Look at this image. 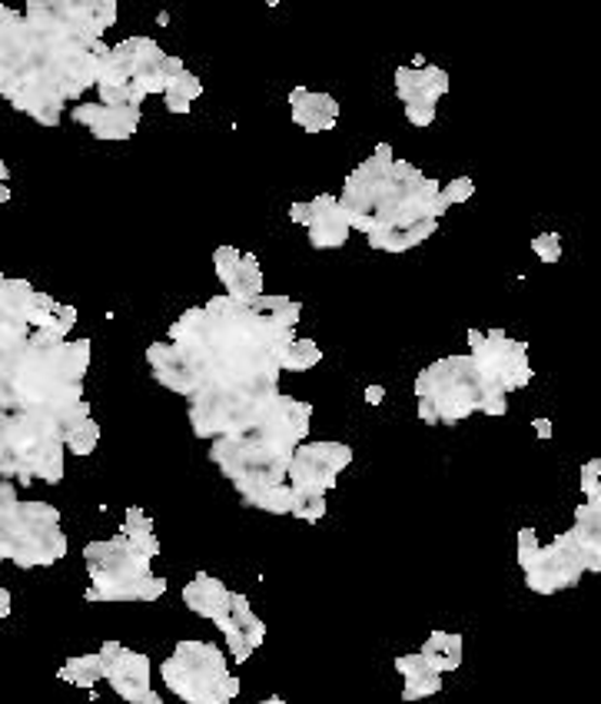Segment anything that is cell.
Returning <instances> with one entry per match:
<instances>
[{
  "mask_svg": "<svg viewBox=\"0 0 601 704\" xmlns=\"http://www.w3.org/2000/svg\"><path fill=\"white\" fill-rule=\"evenodd\" d=\"M114 24L117 0H27L24 14L0 8V93L34 124L57 127L64 106L97 87Z\"/></svg>",
  "mask_w": 601,
  "mask_h": 704,
  "instance_id": "cell-1",
  "label": "cell"
},
{
  "mask_svg": "<svg viewBox=\"0 0 601 704\" xmlns=\"http://www.w3.org/2000/svg\"><path fill=\"white\" fill-rule=\"evenodd\" d=\"M174 343L196 366L206 389H256L280 393V372L293 327L269 319L233 296H213L206 306L187 309L174 327ZM200 393V396H203Z\"/></svg>",
  "mask_w": 601,
  "mask_h": 704,
  "instance_id": "cell-2",
  "label": "cell"
},
{
  "mask_svg": "<svg viewBox=\"0 0 601 704\" xmlns=\"http://www.w3.org/2000/svg\"><path fill=\"white\" fill-rule=\"evenodd\" d=\"M90 369V340H67L61 346H34L14 359H0V409L37 415L57 425L64 439L90 419L84 399V375Z\"/></svg>",
  "mask_w": 601,
  "mask_h": 704,
  "instance_id": "cell-3",
  "label": "cell"
},
{
  "mask_svg": "<svg viewBox=\"0 0 601 704\" xmlns=\"http://www.w3.org/2000/svg\"><path fill=\"white\" fill-rule=\"evenodd\" d=\"M419 419L425 425H456L472 412L506 415L509 393L491 383L472 356H446L415 375Z\"/></svg>",
  "mask_w": 601,
  "mask_h": 704,
  "instance_id": "cell-4",
  "label": "cell"
},
{
  "mask_svg": "<svg viewBox=\"0 0 601 704\" xmlns=\"http://www.w3.org/2000/svg\"><path fill=\"white\" fill-rule=\"evenodd\" d=\"M67 555L61 512L47 502H17L11 478L0 485V559L17 568L53 565Z\"/></svg>",
  "mask_w": 601,
  "mask_h": 704,
  "instance_id": "cell-5",
  "label": "cell"
},
{
  "mask_svg": "<svg viewBox=\"0 0 601 704\" xmlns=\"http://www.w3.org/2000/svg\"><path fill=\"white\" fill-rule=\"evenodd\" d=\"M84 559L93 581L87 602H156L167 594V578L150 575V555L137 552L124 535L90 541Z\"/></svg>",
  "mask_w": 601,
  "mask_h": 704,
  "instance_id": "cell-6",
  "label": "cell"
},
{
  "mask_svg": "<svg viewBox=\"0 0 601 704\" xmlns=\"http://www.w3.org/2000/svg\"><path fill=\"white\" fill-rule=\"evenodd\" d=\"M64 432L47 419L21 412L0 415V472L4 478L17 475L24 485L34 478L57 485L64 478Z\"/></svg>",
  "mask_w": 601,
  "mask_h": 704,
  "instance_id": "cell-7",
  "label": "cell"
},
{
  "mask_svg": "<svg viewBox=\"0 0 601 704\" xmlns=\"http://www.w3.org/2000/svg\"><path fill=\"white\" fill-rule=\"evenodd\" d=\"M159 678L183 704H233L240 697V678L213 641H177L174 655L159 665Z\"/></svg>",
  "mask_w": 601,
  "mask_h": 704,
  "instance_id": "cell-8",
  "label": "cell"
},
{
  "mask_svg": "<svg viewBox=\"0 0 601 704\" xmlns=\"http://www.w3.org/2000/svg\"><path fill=\"white\" fill-rule=\"evenodd\" d=\"M209 462L220 469L223 478H230L240 499H246L253 492L290 482L293 452L263 443L256 436H240V439H216L209 446Z\"/></svg>",
  "mask_w": 601,
  "mask_h": 704,
  "instance_id": "cell-9",
  "label": "cell"
},
{
  "mask_svg": "<svg viewBox=\"0 0 601 704\" xmlns=\"http://www.w3.org/2000/svg\"><path fill=\"white\" fill-rule=\"evenodd\" d=\"M443 187L429 180L419 167L396 159L389 187L382 190L379 206H375V227H415L425 220H443V206H439ZM372 227V230H375Z\"/></svg>",
  "mask_w": 601,
  "mask_h": 704,
  "instance_id": "cell-10",
  "label": "cell"
},
{
  "mask_svg": "<svg viewBox=\"0 0 601 704\" xmlns=\"http://www.w3.org/2000/svg\"><path fill=\"white\" fill-rule=\"evenodd\" d=\"M393 164H396V156H393V146L389 143H379L375 153L366 159V164H359L346 183H343V193H340V206L346 213V220L353 230L359 233H372L375 227V206H379V196L382 190L389 187V174H393Z\"/></svg>",
  "mask_w": 601,
  "mask_h": 704,
  "instance_id": "cell-11",
  "label": "cell"
},
{
  "mask_svg": "<svg viewBox=\"0 0 601 704\" xmlns=\"http://www.w3.org/2000/svg\"><path fill=\"white\" fill-rule=\"evenodd\" d=\"M469 349H472L469 356L475 359V366L491 379V383H499L506 393L525 389L535 379V369L528 362V346L519 340H509L502 330H491V333L469 330Z\"/></svg>",
  "mask_w": 601,
  "mask_h": 704,
  "instance_id": "cell-12",
  "label": "cell"
},
{
  "mask_svg": "<svg viewBox=\"0 0 601 704\" xmlns=\"http://www.w3.org/2000/svg\"><path fill=\"white\" fill-rule=\"evenodd\" d=\"M585 559L578 549L575 532H562L552 538V546H541L525 565H522V578L535 594H559L565 588H575L585 575Z\"/></svg>",
  "mask_w": 601,
  "mask_h": 704,
  "instance_id": "cell-13",
  "label": "cell"
},
{
  "mask_svg": "<svg viewBox=\"0 0 601 704\" xmlns=\"http://www.w3.org/2000/svg\"><path fill=\"white\" fill-rule=\"evenodd\" d=\"M353 465V449L346 443H303L290 462V485L296 492L325 496L336 489V478Z\"/></svg>",
  "mask_w": 601,
  "mask_h": 704,
  "instance_id": "cell-14",
  "label": "cell"
},
{
  "mask_svg": "<svg viewBox=\"0 0 601 704\" xmlns=\"http://www.w3.org/2000/svg\"><path fill=\"white\" fill-rule=\"evenodd\" d=\"M37 290L27 280H0V359H14L30 343V312Z\"/></svg>",
  "mask_w": 601,
  "mask_h": 704,
  "instance_id": "cell-15",
  "label": "cell"
},
{
  "mask_svg": "<svg viewBox=\"0 0 601 704\" xmlns=\"http://www.w3.org/2000/svg\"><path fill=\"white\" fill-rule=\"evenodd\" d=\"M290 220L299 223L316 249H340L346 246L353 227L340 206V196L322 193L316 200H299L290 206Z\"/></svg>",
  "mask_w": 601,
  "mask_h": 704,
  "instance_id": "cell-16",
  "label": "cell"
},
{
  "mask_svg": "<svg viewBox=\"0 0 601 704\" xmlns=\"http://www.w3.org/2000/svg\"><path fill=\"white\" fill-rule=\"evenodd\" d=\"M449 93V74L443 67H399L396 97L406 103L412 127H429L435 120V103Z\"/></svg>",
  "mask_w": 601,
  "mask_h": 704,
  "instance_id": "cell-17",
  "label": "cell"
},
{
  "mask_svg": "<svg viewBox=\"0 0 601 704\" xmlns=\"http://www.w3.org/2000/svg\"><path fill=\"white\" fill-rule=\"evenodd\" d=\"M97 655L106 668V681H111L114 694H120L127 704H140L153 694L146 655L130 652V648H124L120 641H103Z\"/></svg>",
  "mask_w": 601,
  "mask_h": 704,
  "instance_id": "cell-18",
  "label": "cell"
},
{
  "mask_svg": "<svg viewBox=\"0 0 601 704\" xmlns=\"http://www.w3.org/2000/svg\"><path fill=\"white\" fill-rule=\"evenodd\" d=\"M146 362H150L153 379L163 389H170V393H177V396H183L190 402L203 393L196 366L190 362V356L177 343H153L146 349Z\"/></svg>",
  "mask_w": 601,
  "mask_h": 704,
  "instance_id": "cell-19",
  "label": "cell"
},
{
  "mask_svg": "<svg viewBox=\"0 0 601 704\" xmlns=\"http://www.w3.org/2000/svg\"><path fill=\"white\" fill-rule=\"evenodd\" d=\"M213 266H216V277L220 283H227V296H233L236 303H256L263 293V269L256 263V256L240 253L233 246H220L213 253Z\"/></svg>",
  "mask_w": 601,
  "mask_h": 704,
  "instance_id": "cell-20",
  "label": "cell"
},
{
  "mask_svg": "<svg viewBox=\"0 0 601 704\" xmlns=\"http://www.w3.org/2000/svg\"><path fill=\"white\" fill-rule=\"evenodd\" d=\"M71 120L87 127L97 140H130L140 127V111L133 106H106V103H77Z\"/></svg>",
  "mask_w": 601,
  "mask_h": 704,
  "instance_id": "cell-21",
  "label": "cell"
},
{
  "mask_svg": "<svg viewBox=\"0 0 601 704\" xmlns=\"http://www.w3.org/2000/svg\"><path fill=\"white\" fill-rule=\"evenodd\" d=\"M223 631V638H227V644H230V655H233V662L236 665H246L250 662V655L256 652V648L263 644V638H266V625L256 618V612L250 609V602H246V594H240V591H233V599H230V615L216 625Z\"/></svg>",
  "mask_w": 601,
  "mask_h": 704,
  "instance_id": "cell-22",
  "label": "cell"
},
{
  "mask_svg": "<svg viewBox=\"0 0 601 704\" xmlns=\"http://www.w3.org/2000/svg\"><path fill=\"white\" fill-rule=\"evenodd\" d=\"M183 605L193 612V615H200V618H206V622H213V625H220L227 615H230V599H233V591L220 581V578H213V575H193L187 585H183Z\"/></svg>",
  "mask_w": 601,
  "mask_h": 704,
  "instance_id": "cell-23",
  "label": "cell"
},
{
  "mask_svg": "<svg viewBox=\"0 0 601 704\" xmlns=\"http://www.w3.org/2000/svg\"><path fill=\"white\" fill-rule=\"evenodd\" d=\"M290 106H293V124L309 130V133H325L340 124V103L330 93L296 87L290 93Z\"/></svg>",
  "mask_w": 601,
  "mask_h": 704,
  "instance_id": "cell-24",
  "label": "cell"
},
{
  "mask_svg": "<svg viewBox=\"0 0 601 704\" xmlns=\"http://www.w3.org/2000/svg\"><path fill=\"white\" fill-rule=\"evenodd\" d=\"M575 538H578V549L585 559L588 572L601 575V505H588L581 502L575 509V525H572Z\"/></svg>",
  "mask_w": 601,
  "mask_h": 704,
  "instance_id": "cell-25",
  "label": "cell"
},
{
  "mask_svg": "<svg viewBox=\"0 0 601 704\" xmlns=\"http://www.w3.org/2000/svg\"><path fill=\"white\" fill-rule=\"evenodd\" d=\"M435 230H439V220H425L415 227H375L366 240L379 253H406V249L425 243Z\"/></svg>",
  "mask_w": 601,
  "mask_h": 704,
  "instance_id": "cell-26",
  "label": "cell"
},
{
  "mask_svg": "<svg viewBox=\"0 0 601 704\" xmlns=\"http://www.w3.org/2000/svg\"><path fill=\"white\" fill-rule=\"evenodd\" d=\"M419 652L439 668L443 675L456 671L462 665V635H449V631H432L425 638V644L419 648Z\"/></svg>",
  "mask_w": 601,
  "mask_h": 704,
  "instance_id": "cell-27",
  "label": "cell"
},
{
  "mask_svg": "<svg viewBox=\"0 0 601 704\" xmlns=\"http://www.w3.org/2000/svg\"><path fill=\"white\" fill-rule=\"evenodd\" d=\"M120 535L130 541V546H133L137 552H143V555H150V559H156V555H159V538L153 535V519H150L143 509L130 505V509L124 512Z\"/></svg>",
  "mask_w": 601,
  "mask_h": 704,
  "instance_id": "cell-28",
  "label": "cell"
},
{
  "mask_svg": "<svg viewBox=\"0 0 601 704\" xmlns=\"http://www.w3.org/2000/svg\"><path fill=\"white\" fill-rule=\"evenodd\" d=\"M243 502L250 509H259V512H269V515H293V509H296V489H293L290 482H283V485H272V489L246 496Z\"/></svg>",
  "mask_w": 601,
  "mask_h": 704,
  "instance_id": "cell-29",
  "label": "cell"
},
{
  "mask_svg": "<svg viewBox=\"0 0 601 704\" xmlns=\"http://www.w3.org/2000/svg\"><path fill=\"white\" fill-rule=\"evenodd\" d=\"M57 678H61V681H71V684H77V688H84V691H93L97 681L106 678V668H103L100 655L93 652V655H77V658H71V662L61 668Z\"/></svg>",
  "mask_w": 601,
  "mask_h": 704,
  "instance_id": "cell-30",
  "label": "cell"
},
{
  "mask_svg": "<svg viewBox=\"0 0 601 704\" xmlns=\"http://www.w3.org/2000/svg\"><path fill=\"white\" fill-rule=\"evenodd\" d=\"M203 93V80L196 77V74H180L170 87H167V93H163V103H167V111L170 114H190V106H193V100Z\"/></svg>",
  "mask_w": 601,
  "mask_h": 704,
  "instance_id": "cell-31",
  "label": "cell"
},
{
  "mask_svg": "<svg viewBox=\"0 0 601 704\" xmlns=\"http://www.w3.org/2000/svg\"><path fill=\"white\" fill-rule=\"evenodd\" d=\"M322 362V349L312 343V340H293L290 349H286V359H283V372H309Z\"/></svg>",
  "mask_w": 601,
  "mask_h": 704,
  "instance_id": "cell-32",
  "label": "cell"
},
{
  "mask_svg": "<svg viewBox=\"0 0 601 704\" xmlns=\"http://www.w3.org/2000/svg\"><path fill=\"white\" fill-rule=\"evenodd\" d=\"M97 443H100V425H97V419L90 415L87 422H80L71 436H67V449L74 452V456H90L93 449H97Z\"/></svg>",
  "mask_w": 601,
  "mask_h": 704,
  "instance_id": "cell-33",
  "label": "cell"
},
{
  "mask_svg": "<svg viewBox=\"0 0 601 704\" xmlns=\"http://www.w3.org/2000/svg\"><path fill=\"white\" fill-rule=\"evenodd\" d=\"M581 492L588 505H601V459H588L581 465Z\"/></svg>",
  "mask_w": 601,
  "mask_h": 704,
  "instance_id": "cell-34",
  "label": "cell"
},
{
  "mask_svg": "<svg viewBox=\"0 0 601 704\" xmlns=\"http://www.w3.org/2000/svg\"><path fill=\"white\" fill-rule=\"evenodd\" d=\"M472 193H475V183H472L469 177H459V180L446 183L443 193H439V206H443V213H449V206H456V203L472 200Z\"/></svg>",
  "mask_w": 601,
  "mask_h": 704,
  "instance_id": "cell-35",
  "label": "cell"
},
{
  "mask_svg": "<svg viewBox=\"0 0 601 704\" xmlns=\"http://www.w3.org/2000/svg\"><path fill=\"white\" fill-rule=\"evenodd\" d=\"M296 519L303 522H319L325 515V496H309V492H296V509H293Z\"/></svg>",
  "mask_w": 601,
  "mask_h": 704,
  "instance_id": "cell-36",
  "label": "cell"
},
{
  "mask_svg": "<svg viewBox=\"0 0 601 704\" xmlns=\"http://www.w3.org/2000/svg\"><path fill=\"white\" fill-rule=\"evenodd\" d=\"M532 249L541 263H559L562 259V236L559 233H538L532 240Z\"/></svg>",
  "mask_w": 601,
  "mask_h": 704,
  "instance_id": "cell-37",
  "label": "cell"
},
{
  "mask_svg": "<svg viewBox=\"0 0 601 704\" xmlns=\"http://www.w3.org/2000/svg\"><path fill=\"white\" fill-rule=\"evenodd\" d=\"M519 568L541 549V541H538V532L535 528H519Z\"/></svg>",
  "mask_w": 601,
  "mask_h": 704,
  "instance_id": "cell-38",
  "label": "cell"
},
{
  "mask_svg": "<svg viewBox=\"0 0 601 704\" xmlns=\"http://www.w3.org/2000/svg\"><path fill=\"white\" fill-rule=\"evenodd\" d=\"M532 428L538 432V439H552V422L549 419H535Z\"/></svg>",
  "mask_w": 601,
  "mask_h": 704,
  "instance_id": "cell-39",
  "label": "cell"
},
{
  "mask_svg": "<svg viewBox=\"0 0 601 704\" xmlns=\"http://www.w3.org/2000/svg\"><path fill=\"white\" fill-rule=\"evenodd\" d=\"M8 615H11V591L0 588V618H8Z\"/></svg>",
  "mask_w": 601,
  "mask_h": 704,
  "instance_id": "cell-40",
  "label": "cell"
},
{
  "mask_svg": "<svg viewBox=\"0 0 601 704\" xmlns=\"http://www.w3.org/2000/svg\"><path fill=\"white\" fill-rule=\"evenodd\" d=\"M366 399H369V402H379V399H382V389H379V386H372V389L366 393Z\"/></svg>",
  "mask_w": 601,
  "mask_h": 704,
  "instance_id": "cell-41",
  "label": "cell"
},
{
  "mask_svg": "<svg viewBox=\"0 0 601 704\" xmlns=\"http://www.w3.org/2000/svg\"><path fill=\"white\" fill-rule=\"evenodd\" d=\"M140 704H163V697H159V694H156V691H153V694H150V697H146V701H140Z\"/></svg>",
  "mask_w": 601,
  "mask_h": 704,
  "instance_id": "cell-42",
  "label": "cell"
},
{
  "mask_svg": "<svg viewBox=\"0 0 601 704\" xmlns=\"http://www.w3.org/2000/svg\"><path fill=\"white\" fill-rule=\"evenodd\" d=\"M259 704H286L283 697H266V701H259Z\"/></svg>",
  "mask_w": 601,
  "mask_h": 704,
  "instance_id": "cell-43",
  "label": "cell"
}]
</instances>
